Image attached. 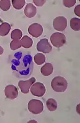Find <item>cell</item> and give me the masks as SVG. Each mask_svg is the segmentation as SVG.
Returning a JSON list of instances; mask_svg holds the SVG:
<instances>
[{
	"label": "cell",
	"instance_id": "cell-1",
	"mask_svg": "<svg viewBox=\"0 0 80 123\" xmlns=\"http://www.w3.org/2000/svg\"><path fill=\"white\" fill-rule=\"evenodd\" d=\"M12 72L19 78H28L33 72L34 63L30 52L19 51L9 56Z\"/></svg>",
	"mask_w": 80,
	"mask_h": 123
},
{
	"label": "cell",
	"instance_id": "cell-2",
	"mask_svg": "<svg viewBox=\"0 0 80 123\" xmlns=\"http://www.w3.org/2000/svg\"><path fill=\"white\" fill-rule=\"evenodd\" d=\"M51 88L54 91L58 92H63L67 89V81L62 76H56L52 80Z\"/></svg>",
	"mask_w": 80,
	"mask_h": 123
},
{
	"label": "cell",
	"instance_id": "cell-3",
	"mask_svg": "<svg viewBox=\"0 0 80 123\" xmlns=\"http://www.w3.org/2000/svg\"><path fill=\"white\" fill-rule=\"evenodd\" d=\"M44 105L40 100L33 99L31 100L28 103V109L29 111L34 115H38L42 112Z\"/></svg>",
	"mask_w": 80,
	"mask_h": 123
},
{
	"label": "cell",
	"instance_id": "cell-4",
	"mask_svg": "<svg viewBox=\"0 0 80 123\" xmlns=\"http://www.w3.org/2000/svg\"><path fill=\"white\" fill-rule=\"evenodd\" d=\"M50 41L53 46L59 48L62 47L66 44L67 39L64 34L60 32H56L51 36Z\"/></svg>",
	"mask_w": 80,
	"mask_h": 123
},
{
	"label": "cell",
	"instance_id": "cell-5",
	"mask_svg": "<svg viewBox=\"0 0 80 123\" xmlns=\"http://www.w3.org/2000/svg\"><path fill=\"white\" fill-rule=\"evenodd\" d=\"M46 92L45 86L42 83L35 82L31 87V92L34 96L42 97Z\"/></svg>",
	"mask_w": 80,
	"mask_h": 123
},
{
	"label": "cell",
	"instance_id": "cell-6",
	"mask_svg": "<svg viewBox=\"0 0 80 123\" xmlns=\"http://www.w3.org/2000/svg\"><path fill=\"white\" fill-rule=\"evenodd\" d=\"M36 49L38 52L43 53H49L52 51V47L47 39L44 38L40 40L36 45Z\"/></svg>",
	"mask_w": 80,
	"mask_h": 123
},
{
	"label": "cell",
	"instance_id": "cell-7",
	"mask_svg": "<svg viewBox=\"0 0 80 123\" xmlns=\"http://www.w3.org/2000/svg\"><path fill=\"white\" fill-rule=\"evenodd\" d=\"M67 25V20L65 17L58 16L53 20V26L54 29L58 31H63Z\"/></svg>",
	"mask_w": 80,
	"mask_h": 123
},
{
	"label": "cell",
	"instance_id": "cell-8",
	"mask_svg": "<svg viewBox=\"0 0 80 123\" xmlns=\"http://www.w3.org/2000/svg\"><path fill=\"white\" fill-rule=\"evenodd\" d=\"M36 79L35 77H32L26 81H20L18 82V86L21 92L23 94H26L29 92L30 88L35 82Z\"/></svg>",
	"mask_w": 80,
	"mask_h": 123
},
{
	"label": "cell",
	"instance_id": "cell-9",
	"mask_svg": "<svg viewBox=\"0 0 80 123\" xmlns=\"http://www.w3.org/2000/svg\"><path fill=\"white\" fill-rule=\"evenodd\" d=\"M28 33L34 38H38L43 32L42 26L39 23H35L32 24L28 29Z\"/></svg>",
	"mask_w": 80,
	"mask_h": 123
},
{
	"label": "cell",
	"instance_id": "cell-10",
	"mask_svg": "<svg viewBox=\"0 0 80 123\" xmlns=\"http://www.w3.org/2000/svg\"><path fill=\"white\" fill-rule=\"evenodd\" d=\"M4 94L7 98L13 100L18 96V90L14 85H9L5 88Z\"/></svg>",
	"mask_w": 80,
	"mask_h": 123
},
{
	"label": "cell",
	"instance_id": "cell-11",
	"mask_svg": "<svg viewBox=\"0 0 80 123\" xmlns=\"http://www.w3.org/2000/svg\"><path fill=\"white\" fill-rule=\"evenodd\" d=\"M25 16L28 18H32L36 14V8L32 3H27L24 9Z\"/></svg>",
	"mask_w": 80,
	"mask_h": 123
},
{
	"label": "cell",
	"instance_id": "cell-12",
	"mask_svg": "<svg viewBox=\"0 0 80 123\" xmlns=\"http://www.w3.org/2000/svg\"><path fill=\"white\" fill-rule=\"evenodd\" d=\"M53 72V67L51 63H46L41 68V73L43 76H47L51 75Z\"/></svg>",
	"mask_w": 80,
	"mask_h": 123
},
{
	"label": "cell",
	"instance_id": "cell-13",
	"mask_svg": "<svg viewBox=\"0 0 80 123\" xmlns=\"http://www.w3.org/2000/svg\"><path fill=\"white\" fill-rule=\"evenodd\" d=\"M20 43L22 47L25 49H29L32 46L33 44V41L28 36H24L20 40Z\"/></svg>",
	"mask_w": 80,
	"mask_h": 123
},
{
	"label": "cell",
	"instance_id": "cell-14",
	"mask_svg": "<svg viewBox=\"0 0 80 123\" xmlns=\"http://www.w3.org/2000/svg\"><path fill=\"white\" fill-rule=\"evenodd\" d=\"M11 30L10 24L7 22H4L0 25V36L4 37L9 33Z\"/></svg>",
	"mask_w": 80,
	"mask_h": 123
},
{
	"label": "cell",
	"instance_id": "cell-15",
	"mask_svg": "<svg viewBox=\"0 0 80 123\" xmlns=\"http://www.w3.org/2000/svg\"><path fill=\"white\" fill-rule=\"evenodd\" d=\"M47 107L50 111H54L56 110L58 107V104L56 101L53 98H49L47 101Z\"/></svg>",
	"mask_w": 80,
	"mask_h": 123
},
{
	"label": "cell",
	"instance_id": "cell-16",
	"mask_svg": "<svg viewBox=\"0 0 80 123\" xmlns=\"http://www.w3.org/2000/svg\"><path fill=\"white\" fill-rule=\"evenodd\" d=\"M70 26L74 31H78L80 30V19L74 17L70 20Z\"/></svg>",
	"mask_w": 80,
	"mask_h": 123
},
{
	"label": "cell",
	"instance_id": "cell-17",
	"mask_svg": "<svg viewBox=\"0 0 80 123\" xmlns=\"http://www.w3.org/2000/svg\"><path fill=\"white\" fill-rule=\"evenodd\" d=\"M34 59V62L37 65H41L45 62V56L42 53H37Z\"/></svg>",
	"mask_w": 80,
	"mask_h": 123
},
{
	"label": "cell",
	"instance_id": "cell-18",
	"mask_svg": "<svg viewBox=\"0 0 80 123\" xmlns=\"http://www.w3.org/2000/svg\"><path fill=\"white\" fill-rule=\"evenodd\" d=\"M22 36V31L19 29H16L11 33V38L12 40H20Z\"/></svg>",
	"mask_w": 80,
	"mask_h": 123
},
{
	"label": "cell",
	"instance_id": "cell-19",
	"mask_svg": "<svg viewBox=\"0 0 80 123\" xmlns=\"http://www.w3.org/2000/svg\"><path fill=\"white\" fill-rule=\"evenodd\" d=\"M13 8L17 10H20L24 7L25 4V0H12Z\"/></svg>",
	"mask_w": 80,
	"mask_h": 123
},
{
	"label": "cell",
	"instance_id": "cell-20",
	"mask_svg": "<svg viewBox=\"0 0 80 123\" xmlns=\"http://www.w3.org/2000/svg\"><path fill=\"white\" fill-rule=\"evenodd\" d=\"M10 0H1L0 1V8L3 11H7L10 8Z\"/></svg>",
	"mask_w": 80,
	"mask_h": 123
},
{
	"label": "cell",
	"instance_id": "cell-21",
	"mask_svg": "<svg viewBox=\"0 0 80 123\" xmlns=\"http://www.w3.org/2000/svg\"><path fill=\"white\" fill-rule=\"evenodd\" d=\"M21 47L20 40H13L10 44V47L12 51H15Z\"/></svg>",
	"mask_w": 80,
	"mask_h": 123
},
{
	"label": "cell",
	"instance_id": "cell-22",
	"mask_svg": "<svg viewBox=\"0 0 80 123\" xmlns=\"http://www.w3.org/2000/svg\"><path fill=\"white\" fill-rule=\"evenodd\" d=\"M76 3V0H63V5L66 8H71Z\"/></svg>",
	"mask_w": 80,
	"mask_h": 123
},
{
	"label": "cell",
	"instance_id": "cell-23",
	"mask_svg": "<svg viewBox=\"0 0 80 123\" xmlns=\"http://www.w3.org/2000/svg\"><path fill=\"white\" fill-rule=\"evenodd\" d=\"M46 2V0H33L34 4L37 6H42Z\"/></svg>",
	"mask_w": 80,
	"mask_h": 123
},
{
	"label": "cell",
	"instance_id": "cell-24",
	"mask_svg": "<svg viewBox=\"0 0 80 123\" xmlns=\"http://www.w3.org/2000/svg\"><path fill=\"white\" fill-rule=\"evenodd\" d=\"M74 13L75 14L77 15V16H80V5L79 4L74 9Z\"/></svg>",
	"mask_w": 80,
	"mask_h": 123
},
{
	"label": "cell",
	"instance_id": "cell-25",
	"mask_svg": "<svg viewBox=\"0 0 80 123\" xmlns=\"http://www.w3.org/2000/svg\"><path fill=\"white\" fill-rule=\"evenodd\" d=\"M3 52H4V49H3V47L0 46V55H2V54L3 53Z\"/></svg>",
	"mask_w": 80,
	"mask_h": 123
},
{
	"label": "cell",
	"instance_id": "cell-26",
	"mask_svg": "<svg viewBox=\"0 0 80 123\" xmlns=\"http://www.w3.org/2000/svg\"><path fill=\"white\" fill-rule=\"evenodd\" d=\"M80 104H78V105L77 106V107H76V111H77V112L79 114H80Z\"/></svg>",
	"mask_w": 80,
	"mask_h": 123
},
{
	"label": "cell",
	"instance_id": "cell-27",
	"mask_svg": "<svg viewBox=\"0 0 80 123\" xmlns=\"http://www.w3.org/2000/svg\"><path fill=\"white\" fill-rule=\"evenodd\" d=\"M28 123H37V121H36V120H29V121Z\"/></svg>",
	"mask_w": 80,
	"mask_h": 123
},
{
	"label": "cell",
	"instance_id": "cell-28",
	"mask_svg": "<svg viewBox=\"0 0 80 123\" xmlns=\"http://www.w3.org/2000/svg\"><path fill=\"white\" fill-rule=\"evenodd\" d=\"M1 22V19H0V22Z\"/></svg>",
	"mask_w": 80,
	"mask_h": 123
},
{
	"label": "cell",
	"instance_id": "cell-29",
	"mask_svg": "<svg viewBox=\"0 0 80 123\" xmlns=\"http://www.w3.org/2000/svg\"><path fill=\"white\" fill-rule=\"evenodd\" d=\"M0 14H1V12H0Z\"/></svg>",
	"mask_w": 80,
	"mask_h": 123
}]
</instances>
